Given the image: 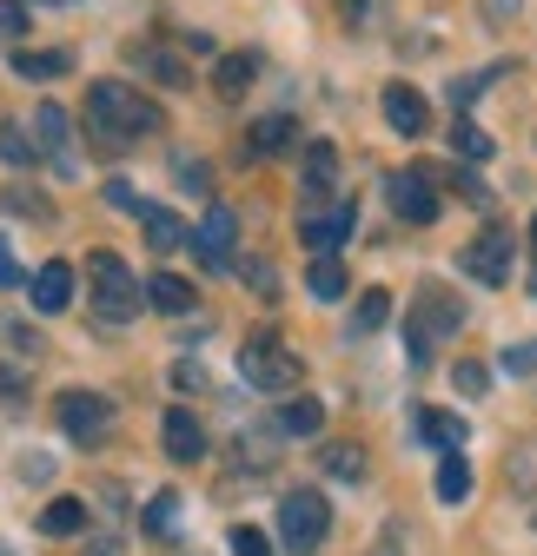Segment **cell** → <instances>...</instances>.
Masks as SVG:
<instances>
[{"instance_id": "obj_41", "label": "cell", "mask_w": 537, "mask_h": 556, "mask_svg": "<svg viewBox=\"0 0 537 556\" xmlns=\"http://www.w3.org/2000/svg\"><path fill=\"white\" fill-rule=\"evenodd\" d=\"M173 384H179V391H199V384H207V371H199L192 358H179V365H173Z\"/></svg>"}, {"instance_id": "obj_42", "label": "cell", "mask_w": 537, "mask_h": 556, "mask_svg": "<svg viewBox=\"0 0 537 556\" xmlns=\"http://www.w3.org/2000/svg\"><path fill=\"white\" fill-rule=\"evenodd\" d=\"M8 286H21V265H14V252H8V239H0V292Z\"/></svg>"}, {"instance_id": "obj_34", "label": "cell", "mask_w": 537, "mask_h": 556, "mask_svg": "<svg viewBox=\"0 0 537 556\" xmlns=\"http://www.w3.org/2000/svg\"><path fill=\"white\" fill-rule=\"evenodd\" d=\"M233 556H273V543H265V530H252V523H233Z\"/></svg>"}, {"instance_id": "obj_22", "label": "cell", "mask_w": 537, "mask_h": 556, "mask_svg": "<svg viewBox=\"0 0 537 556\" xmlns=\"http://www.w3.org/2000/svg\"><path fill=\"white\" fill-rule=\"evenodd\" d=\"M305 292H312V299H346V265L332 258V252H319V258L305 265Z\"/></svg>"}, {"instance_id": "obj_18", "label": "cell", "mask_w": 537, "mask_h": 556, "mask_svg": "<svg viewBox=\"0 0 537 556\" xmlns=\"http://www.w3.org/2000/svg\"><path fill=\"white\" fill-rule=\"evenodd\" d=\"M14 74L21 80H60V74H74V53H66V47H21Z\"/></svg>"}, {"instance_id": "obj_11", "label": "cell", "mask_w": 537, "mask_h": 556, "mask_svg": "<svg viewBox=\"0 0 537 556\" xmlns=\"http://www.w3.org/2000/svg\"><path fill=\"white\" fill-rule=\"evenodd\" d=\"M352 226H359V205H352V199H346V205H332V213H325V205H319V213H299V239H305V245H319V252L346 245V239H352Z\"/></svg>"}, {"instance_id": "obj_45", "label": "cell", "mask_w": 537, "mask_h": 556, "mask_svg": "<svg viewBox=\"0 0 537 556\" xmlns=\"http://www.w3.org/2000/svg\"><path fill=\"white\" fill-rule=\"evenodd\" d=\"M80 556H126V549H120V536H93V543H87Z\"/></svg>"}, {"instance_id": "obj_7", "label": "cell", "mask_w": 537, "mask_h": 556, "mask_svg": "<svg viewBox=\"0 0 537 556\" xmlns=\"http://www.w3.org/2000/svg\"><path fill=\"white\" fill-rule=\"evenodd\" d=\"M60 431L66 438H80V444H93V438H107V425H113V404L100 397V391H60Z\"/></svg>"}, {"instance_id": "obj_32", "label": "cell", "mask_w": 537, "mask_h": 556, "mask_svg": "<svg viewBox=\"0 0 537 556\" xmlns=\"http://www.w3.org/2000/svg\"><path fill=\"white\" fill-rule=\"evenodd\" d=\"M140 523H147L153 536H173V523H179V497H173V491H160V497L147 504V517H140Z\"/></svg>"}, {"instance_id": "obj_14", "label": "cell", "mask_w": 537, "mask_h": 556, "mask_svg": "<svg viewBox=\"0 0 537 556\" xmlns=\"http://www.w3.org/2000/svg\"><path fill=\"white\" fill-rule=\"evenodd\" d=\"M378 106H385V126H391V132H405V139H419V132L432 126V106H425L419 87H385Z\"/></svg>"}, {"instance_id": "obj_10", "label": "cell", "mask_w": 537, "mask_h": 556, "mask_svg": "<svg viewBox=\"0 0 537 556\" xmlns=\"http://www.w3.org/2000/svg\"><path fill=\"white\" fill-rule=\"evenodd\" d=\"M34 132H40V139H34V153H47L60 173H74V119H66V106L47 100V106L34 113Z\"/></svg>"}, {"instance_id": "obj_40", "label": "cell", "mask_w": 537, "mask_h": 556, "mask_svg": "<svg viewBox=\"0 0 537 556\" xmlns=\"http://www.w3.org/2000/svg\"><path fill=\"white\" fill-rule=\"evenodd\" d=\"M451 378H458V391H464V397H478V391L491 384V371H485V365H458Z\"/></svg>"}, {"instance_id": "obj_31", "label": "cell", "mask_w": 537, "mask_h": 556, "mask_svg": "<svg viewBox=\"0 0 537 556\" xmlns=\"http://www.w3.org/2000/svg\"><path fill=\"white\" fill-rule=\"evenodd\" d=\"M133 60H140V66H147L153 80H166V87H186V66H179L173 53H160V47H140V53H133Z\"/></svg>"}, {"instance_id": "obj_39", "label": "cell", "mask_w": 537, "mask_h": 556, "mask_svg": "<svg viewBox=\"0 0 537 556\" xmlns=\"http://www.w3.org/2000/svg\"><path fill=\"white\" fill-rule=\"evenodd\" d=\"M14 34H27V8L21 0H0V40H14Z\"/></svg>"}, {"instance_id": "obj_43", "label": "cell", "mask_w": 537, "mask_h": 556, "mask_svg": "<svg viewBox=\"0 0 537 556\" xmlns=\"http://www.w3.org/2000/svg\"><path fill=\"white\" fill-rule=\"evenodd\" d=\"M8 338H14V344H21V352H27V358H40V352H47V344H40V331H27V325H14V331H8Z\"/></svg>"}, {"instance_id": "obj_1", "label": "cell", "mask_w": 537, "mask_h": 556, "mask_svg": "<svg viewBox=\"0 0 537 556\" xmlns=\"http://www.w3.org/2000/svg\"><path fill=\"white\" fill-rule=\"evenodd\" d=\"M166 113L140 93V87H120V80H93L87 87V132L100 153H126L140 132H160Z\"/></svg>"}, {"instance_id": "obj_33", "label": "cell", "mask_w": 537, "mask_h": 556, "mask_svg": "<svg viewBox=\"0 0 537 556\" xmlns=\"http://www.w3.org/2000/svg\"><path fill=\"white\" fill-rule=\"evenodd\" d=\"M498 371H504V378L537 371V338H530V344H511V352H498Z\"/></svg>"}, {"instance_id": "obj_49", "label": "cell", "mask_w": 537, "mask_h": 556, "mask_svg": "<svg viewBox=\"0 0 537 556\" xmlns=\"http://www.w3.org/2000/svg\"><path fill=\"white\" fill-rule=\"evenodd\" d=\"M530 292H537V278H530Z\"/></svg>"}, {"instance_id": "obj_21", "label": "cell", "mask_w": 537, "mask_h": 556, "mask_svg": "<svg viewBox=\"0 0 537 556\" xmlns=\"http://www.w3.org/2000/svg\"><path fill=\"white\" fill-rule=\"evenodd\" d=\"M319 425H325V404L305 397V391H292V404L279 410V431L286 438H319Z\"/></svg>"}, {"instance_id": "obj_38", "label": "cell", "mask_w": 537, "mask_h": 556, "mask_svg": "<svg viewBox=\"0 0 537 556\" xmlns=\"http://www.w3.org/2000/svg\"><path fill=\"white\" fill-rule=\"evenodd\" d=\"M485 93V74H464V80H451V113H464V106H472Z\"/></svg>"}, {"instance_id": "obj_44", "label": "cell", "mask_w": 537, "mask_h": 556, "mask_svg": "<svg viewBox=\"0 0 537 556\" xmlns=\"http://www.w3.org/2000/svg\"><path fill=\"white\" fill-rule=\"evenodd\" d=\"M0 391H8V397H27V378H21L14 365H0Z\"/></svg>"}, {"instance_id": "obj_17", "label": "cell", "mask_w": 537, "mask_h": 556, "mask_svg": "<svg viewBox=\"0 0 537 556\" xmlns=\"http://www.w3.org/2000/svg\"><path fill=\"white\" fill-rule=\"evenodd\" d=\"M133 219L147 226V245H153V252H186V239H192V232H186V219H179V213H166V205H140Z\"/></svg>"}, {"instance_id": "obj_46", "label": "cell", "mask_w": 537, "mask_h": 556, "mask_svg": "<svg viewBox=\"0 0 537 556\" xmlns=\"http://www.w3.org/2000/svg\"><path fill=\"white\" fill-rule=\"evenodd\" d=\"M179 47H186V53H220L213 34H179Z\"/></svg>"}, {"instance_id": "obj_48", "label": "cell", "mask_w": 537, "mask_h": 556, "mask_svg": "<svg viewBox=\"0 0 537 556\" xmlns=\"http://www.w3.org/2000/svg\"><path fill=\"white\" fill-rule=\"evenodd\" d=\"M530 239H537V219H530Z\"/></svg>"}, {"instance_id": "obj_29", "label": "cell", "mask_w": 537, "mask_h": 556, "mask_svg": "<svg viewBox=\"0 0 537 556\" xmlns=\"http://www.w3.org/2000/svg\"><path fill=\"white\" fill-rule=\"evenodd\" d=\"M319 464H325L332 477H339V483H359V477H365V451H359V444H332Z\"/></svg>"}, {"instance_id": "obj_13", "label": "cell", "mask_w": 537, "mask_h": 556, "mask_svg": "<svg viewBox=\"0 0 537 556\" xmlns=\"http://www.w3.org/2000/svg\"><path fill=\"white\" fill-rule=\"evenodd\" d=\"M233 232H239L233 213H226V205H213V213L199 219V232H192L186 245H199V258H207L213 271H226V265H233Z\"/></svg>"}, {"instance_id": "obj_47", "label": "cell", "mask_w": 537, "mask_h": 556, "mask_svg": "<svg viewBox=\"0 0 537 556\" xmlns=\"http://www.w3.org/2000/svg\"><path fill=\"white\" fill-rule=\"evenodd\" d=\"M0 556H14V549H8V543H0Z\"/></svg>"}, {"instance_id": "obj_3", "label": "cell", "mask_w": 537, "mask_h": 556, "mask_svg": "<svg viewBox=\"0 0 537 556\" xmlns=\"http://www.w3.org/2000/svg\"><path fill=\"white\" fill-rule=\"evenodd\" d=\"M87 278H93V312H100L107 325L140 318V278H133L113 252H93V258H87Z\"/></svg>"}, {"instance_id": "obj_30", "label": "cell", "mask_w": 537, "mask_h": 556, "mask_svg": "<svg viewBox=\"0 0 537 556\" xmlns=\"http://www.w3.org/2000/svg\"><path fill=\"white\" fill-rule=\"evenodd\" d=\"M0 160H8V166H34L40 153H34V139H27V126H0Z\"/></svg>"}, {"instance_id": "obj_27", "label": "cell", "mask_w": 537, "mask_h": 556, "mask_svg": "<svg viewBox=\"0 0 537 556\" xmlns=\"http://www.w3.org/2000/svg\"><path fill=\"white\" fill-rule=\"evenodd\" d=\"M385 318H391V292H378V286H372V292H359V312H352V331H359V338H372V331H378Z\"/></svg>"}, {"instance_id": "obj_35", "label": "cell", "mask_w": 537, "mask_h": 556, "mask_svg": "<svg viewBox=\"0 0 537 556\" xmlns=\"http://www.w3.org/2000/svg\"><path fill=\"white\" fill-rule=\"evenodd\" d=\"M451 186H458V199H464V205H478V213L491 205V186H485L478 173H451Z\"/></svg>"}, {"instance_id": "obj_5", "label": "cell", "mask_w": 537, "mask_h": 556, "mask_svg": "<svg viewBox=\"0 0 537 556\" xmlns=\"http://www.w3.org/2000/svg\"><path fill=\"white\" fill-rule=\"evenodd\" d=\"M325 530H332V504H325L319 491H292V497L279 504V536H286V549L312 556V549L325 543Z\"/></svg>"}, {"instance_id": "obj_12", "label": "cell", "mask_w": 537, "mask_h": 556, "mask_svg": "<svg viewBox=\"0 0 537 556\" xmlns=\"http://www.w3.org/2000/svg\"><path fill=\"white\" fill-rule=\"evenodd\" d=\"M279 153H299V119L292 113H273L246 132V160H279Z\"/></svg>"}, {"instance_id": "obj_6", "label": "cell", "mask_w": 537, "mask_h": 556, "mask_svg": "<svg viewBox=\"0 0 537 556\" xmlns=\"http://www.w3.org/2000/svg\"><path fill=\"white\" fill-rule=\"evenodd\" d=\"M385 192H391V213H398V219H412V226H432V219H438V179H432L425 166L391 173Z\"/></svg>"}, {"instance_id": "obj_28", "label": "cell", "mask_w": 537, "mask_h": 556, "mask_svg": "<svg viewBox=\"0 0 537 556\" xmlns=\"http://www.w3.org/2000/svg\"><path fill=\"white\" fill-rule=\"evenodd\" d=\"M511 491H524V497H537V438H524L517 451H511Z\"/></svg>"}, {"instance_id": "obj_23", "label": "cell", "mask_w": 537, "mask_h": 556, "mask_svg": "<svg viewBox=\"0 0 537 556\" xmlns=\"http://www.w3.org/2000/svg\"><path fill=\"white\" fill-rule=\"evenodd\" d=\"M147 299H153L166 318H186V312H192V286H186V278H173V271L147 278Z\"/></svg>"}, {"instance_id": "obj_8", "label": "cell", "mask_w": 537, "mask_h": 556, "mask_svg": "<svg viewBox=\"0 0 537 556\" xmlns=\"http://www.w3.org/2000/svg\"><path fill=\"white\" fill-rule=\"evenodd\" d=\"M464 271H472L478 278V286H504V278H511V232H478L472 245H464Z\"/></svg>"}, {"instance_id": "obj_16", "label": "cell", "mask_w": 537, "mask_h": 556, "mask_svg": "<svg viewBox=\"0 0 537 556\" xmlns=\"http://www.w3.org/2000/svg\"><path fill=\"white\" fill-rule=\"evenodd\" d=\"M160 431H166V457H179V464H192L199 451H207V431H199V417H192L186 404L166 410V425H160Z\"/></svg>"}, {"instance_id": "obj_20", "label": "cell", "mask_w": 537, "mask_h": 556, "mask_svg": "<svg viewBox=\"0 0 537 556\" xmlns=\"http://www.w3.org/2000/svg\"><path fill=\"white\" fill-rule=\"evenodd\" d=\"M419 438L438 444V451H464L472 425H464V417H451V410H419Z\"/></svg>"}, {"instance_id": "obj_36", "label": "cell", "mask_w": 537, "mask_h": 556, "mask_svg": "<svg viewBox=\"0 0 537 556\" xmlns=\"http://www.w3.org/2000/svg\"><path fill=\"white\" fill-rule=\"evenodd\" d=\"M339 8H346V27H352V34H365V27L378 21V8H385V0H339Z\"/></svg>"}, {"instance_id": "obj_4", "label": "cell", "mask_w": 537, "mask_h": 556, "mask_svg": "<svg viewBox=\"0 0 537 556\" xmlns=\"http://www.w3.org/2000/svg\"><path fill=\"white\" fill-rule=\"evenodd\" d=\"M239 378L252 391H299V352H286L279 338H252L239 352Z\"/></svg>"}, {"instance_id": "obj_25", "label": "cell", "mask_w": 537, "mask_h": 556, "mask_svg": "<svg viewBox=\"0 0 537 556\" xmlns=\"http://www.w3.org/2000/svg\"><path fill=\"white\" fill-rule=\"evenodd\" d=\"M451 153H458V160H491V132H485L478 119L451 113Z\"/></svg>"}, {"instance_id": "obj_2", "label": "cell", "mask_w": 537, "mask_h": 556, "mask_svg": "<svg viewBox=\"0 0 537 556\" xmlns=\"http://www.w3.org/2000/svg\"><path fill=\"white\" fill-rule=\"evenodd\" d=\"M458 325H464V305H458L445 286H425V292L412 299V325H405L412 365H432V344H438V338H451Z\"/></svg>"}, {"instance_id": "obj_37", "label": "cell", "mask_w": 537, "mask_h": 556, "mask_svg": "<svg viewBox=\"0 0 537 556\" xmlns=\"http://www.w3.org/2000/svg\"><path fill=\"white\" fill-rule=\"evenodd\" d=\"M107 205H113V213H140V205H147V199H140V192H133L126 179H107Z\"/></svg>"}, {"instance_id": "obj_9", "label": "cell", "mask_w": 537, "mask_h": 556, "mask_svg": "<svg viewBox=\"0 0 537 556\" xmlns=\"http://www.w3.org/2000/svg\"><path fill=\"white\" fill-rule=\"evenodd\" d=\"M332 173H339V153L332 139H305V179H299V213H319L332 199Z\"/></svg>"}, {"instance_id": "obj_15", "label": "cell", "mask_w": 537, "mask_h": 556, "mask_svg": "<svg viewBox=\"0 0 537 556\" xmlns=\"http://www.w3.org/2000/svg\"><path fill=\"white\" fill-rule=\"evenodd\" d=\"M27 292H34V312H47V318H53V312H66V305H74V265H66V258L40 265Z\"/></svg>"}, {"instance_id": "obj_26", "label": "cell", "mask_w": 537, "mask_h": 556, "mask_svg": "<svg viewBox=\"0 0 537 556\" xmlns=\"http://www.w3.org/2000/svg\"><path fill=\"white\" fill-rule=\"evenodd\" d=\"M438 497H445V504H464V497H472V464H464V451H445V464H438Z\"/></svg>"}, {"instance_id": "obj_24", "label": "cell", "mask_w": 537, "mask_h": 556, "mask_svg": "<svg viewBox=\"0 0 537 556\" xmlns=\"http://www.w3.org/2000/svg\"><path fill=\"white\" fill-rule=\"evenodd\" d=\"M40 530H47V536H80V530H87V504H80V497H53V504L40 510Z\"/></svg>"}, {"instance_id": "obj_19", "label": "cell", "mask_w": 537, "mask_h": 556, "mask_svg": "<svg viewBox=\"0 0 537 556\" xmlns=\"http://www.w3.org/2000/svg\"><path fill=\"white\" fill-rule=\"evenodd\" d=\"M252 74H259L252 53H220V60H213V93H220V100H246Z\"/></svg>"}]
</instances>
